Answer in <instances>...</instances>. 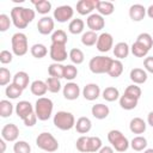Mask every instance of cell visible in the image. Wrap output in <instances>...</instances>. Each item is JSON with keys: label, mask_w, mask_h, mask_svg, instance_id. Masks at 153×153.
I'll list each match as a JSON object with an SVG mask.
<instances>
[{"label": "cell", "mask_w": 153, "mask_h": 153, "mask_svg": "<svg viewBox=\"0 0 153 153\" xmlns=\"http://www.w3.org/2000/svg\"><path fill=\"white\" fill-rule=\"evenodd\" d=\"M10 17L17 29H25L35 19V11L23 6H14L11 10Z\"/></svg>", "instance_id": "obj_1"}, {"label": "cell", "mask_w": 153, "mask_h": 153, "mask_svg": "<svg viewBox=\"0 0 153 153\" xmlns=\"http://www.w3.org/2000/svg\"><path fill=\"white\" fill-rule=\"evenodd\" d=\"M54 104L50 98L39 97L35 103V114L39 121H47L53 115Z\"/></svg>", "instance_id": "obj_2"}, {"label": "cell", "mask_w": 153, "mask_h": 153, "mask_svg": "<svg viewBox=\"0 0 153 153\" xmlns=\"http://www.w3.org/2000/svg\"><path fill=\"white\" fill-rule=\"evenodd\" d=\"M36 145L39 149L47 153H54L59 149V141L53 134L47 131L38 134V136L36 137Z\"/></svg>", "instance_id": "obj_3"}, {"label": "cell", "mask_w": 153, "mask_h": 153, "mask_svg": "<svg viewBox=\"0 0 153 153\" xmlns=\"http://www.w3.org/2000/svg\"><path fill=\"white\" fill-rule=\"evenodd\" d=\"M112 60L114 59H111L109 56H104V55L93 56L88 62V68L94 74H104V73L108 74V72L111 67Z\"/></svg>", "instance_id": "obj_4"}, {"label": "cell", "mask_w": 153, "mask_h": 153, "mask_svg": "<svg viewBox=\"0 0 153 153\" xmlns=\"http://www.w3.org/2000/svg\"><path fill=\"white\" fill-rule=\"evenodd\" d=\"M54 126L60 130H71L75 127V118L69 111H57L53 118Z\"/></svg>", "instance_id": "obj_5"}, {"label": "cell", "mask_w": 153, "mask_h": 153, "mask_svg": "<svg viewBox=\"0 0 153 153\" xmlns=\"http://www.w3.org/2000/svg\"><path fill=\"white\" fill-rule=\"evenodd\" d=\"M108 140L111 143V147L117 152H126L130 146L128 139L117 129H112L108 133Z\"/></svg>", "instance_id": "obj_6"}, {"label": "cell", "mask_w": 153, "mask_h": 153, "mask_svg": "<svg viewBox=\"0 0 153 153\" xmlns=\"http://www.w3.org/2000/svg\"><path fill=\"white\" fill-rule=\"evenodd\" d=\"M12 53L17 56H24L29 50L27 37L23 32H16L11 38Z\"/></svg>", "instance_id": "obj_7"}, {"label": "cell", "mask_w": 153, "mask_h": 153, "mask_svg": "<svg viewBox=\"0 0 153 153\" xmlns=\"http://www.w3.org/2000/svg\"><path fill=\"white\" fill-rule=\"evenodd\" d=\"M73 14H74V10H73L72 6L61 5V6H59L54 10L53 17L59 23H66V22H68L69 19L73 18Z\"/></svg>", "instance_id": "obj_8"}, {"label": "cell", "mask_w": 153, "mask_h": 153, "mask_svg": "<svg viewBox=\"0 0 153 153\" xmlns=\"http://www.w3.org/2000/svg\"><path fill=\"white\" fill-rule=\"evenodd\" d=\"M49 55H50V59L54 62H57V63H61V62L66 61L67 57H68L66 45L55 44V43H51V45L49 48Z\"/></svg>", "instance_id": "obj_9"}, {"label": "cell", "mask_w": 153, "mask_h": 153, "mask_svg": "<svg viewBox=\"0 0 153 153\" xmlns=\"http://www.w3.org/2000/svg\"><path fill=\"white\" fill-rule=\"evenodd\" d=\"M96 48L100 53H108L109 50H111V48H114V38H112L111 33L102 32L100 35H98V41L96 43Z\"/></svg>", "instance_id": "obj_10"}, {"label": "cell", "mask_w": 153, "mask_h": 153, "mask_svg": "<svg viewBox=\"0 0 153 153\" xmlns=\"http://www.w3.org/2000/svg\"><path fill=\"white\" fill-rule=\"evenodd\" d=\"M86 25L91 31H100L105 26V19L99 13H91L86 19Z\"/></svg>", "instance_id": "obj_11"}, {"label": "cell", "mask_w": 153, "mask_h": 153, "mask_svg": "<svg viewBox=\"0 0 153 153\" xmlns=\"http://www.w3.org/2000/svg\"><path fill=\"white\" fill-rule=\"evenodd\" d=\"M19 136V128L14 123H7L2 127L1 129V139L8 142H14L17 141Z\"/></svg>", "instance_id": "obj_12"}, {"label": "cell", "mask_w": 153, "mask_h": 153, "mask_svg": "<svg viewBox=\"0 0 153 153\" xmlns=\"http://www.w3.org/2000/svg\"><path fill=\"white\" fill-rule=\"evenodd\" d=\"M16 114L19 118L25 120L29 115H31L32 112H35V106L27 102V100H20L16 104Z\"/></svg>", "instance_id": "obj_13"}, {"label": "cell", "mask_w": 153, "mask_h": 153, "mask_svg": "<svg viewBox=\"0 0 153 153\" xmlns=\"http://www.w3.org/2000/svg\"><path fill=\"white\" fill-rule=\"evenodd\" d=\"M37 30L41 35H50L54 32V18L49 16L42 17L37 23Z\"/></svg>", "instance_id": "obj_14"}, {"label": "cell", "mask_w": 153, "mask_h": 153, "mask_svg": "<svg viewBox=\"0 0 153 153\" xmlns=\"http://www.w3.org/2000/svg\"><path fill=\"white\" fill-rule=\"evenodd\" d=\"M62 93H63V97L67 100H75L80 96V87L76 82L69 81L63 86Z\"/></svg>", "instance_id": "obj_15"}, {"label": "cell", "mask_w": 153, "mask_h": 153, "mask_svg": "<svg viewBox=\"0 0 153 153\" xmlns=\"http://www.w3.org/2000/svg\"><path fill=\"white\" fill-rule=\"evenodd\" d=\"M82 96L86 100H96L99 96H100V87L97 84L90 82L87 85H85V87L82 88Z\"/></svg>", "instance_id": "obj_16"}, {"label": "cell", "mask_w": 153, "mask_h": 153, "mask_svg": "<svg viewBox=\"0 0 153 153\" xmlns=\"http://www.w3.org/2000/svg\"><path fill=\"white\" fill-rule=\"evenodd\" d=\"M147 14V8L141 4H134L129 7V17L133 22H141Z\"/></svg>", "instance_id": "obj_17"}, {"label": "cell", "mask_w": 153, "mask_h": 153, "mask_svg": "<svg viewBox=\"0 0 153 153\" xmlns=\"http://www.w3.org/2000/svg\"><path fill=\"white\" fill-rule=\"evenodd\" d=\"M97 0H80L76 2V12L81 16L91 14L93 10H96Z\"/></svg>", "instance_id": "obj_18"}, {"label": "cell", "mask_w": 153, "mask_h": 153, "mask_svg": "<svg viewBox=\"0 0 153 153\" xmlns=\"http://www.w3.org/2000/svg\"><path fill=\"white\" fill-rule=\"evenodd\" d=\"M129 78L135 85H141V84H145L147 81V72L142 68L136 67V68H133L130 71Z\"/></svg>", "instance_id": "obj_19"}, {"label": "cell", "mask_w": 153, "mask_h": 153, "mask_svg": "<svg viewBox=\"0 0 153 153\" xmlns=\"http://www.w3.org/2000/svg\"><path fill=\"white\" fill-rule=\"evenodd\" d=\"M91 112H92V116L94 118H97V120H104V118H106L109 116L110 109H109L108 105L102 104V103H98V104L92 105Z\"/></svg>", "instance_id": "obj_20"}, {"label": "cell", "mask_w": 153, "mask_h": 153, "mask_svg": "<svg viewBox=\"0 0 153 153\" xmlns=\"http://www.w3.org/2000/svg\"><path fill=\"white\" fill-rule=\"evenodd\" d=\"M29 81H30V76H29V74H27L26 72H24V71L17 72V73L13 75V78H12V82H13L14 85H17L18 87H20L23 91L29 86Z\"/></svg>", "instance_id": "obj_21"}, {"label": "cell", "mask_w": 153, "mask_h": 153, "mask_svg": "<svg viewBox=\"0 0 153 153\" xmlns=\"http://www.w3.org/2000/svg\"><path fill=\"white\" fill-rule=\"evenodd\" d=\"M74 128L79 134H87L92 128V122H91V120L88 117L81 116V117H79L76 120Z\"/></svg>", "instance_id": "obj_22"}, {"label": "cell", "mask_w": 153, "mask_h": 153, "mask_svg": "<svg viewBox=\"0 0 153 153\" xmlns=\"http://www.w3.org/2000/svg\"><path fill=\"white\" fill-rule=\"evenodd\" d=\"M30 91H31L32 94L38 96V98L43 97L48 91L47 82L43 81V80H33L31 82V85H30Z\"/></svg>", "instance_id": "obj_23"}, {"label": "cell", "mask_w": 153, "mask_h": 153, "mask_svg": "<svg viewBox=\"0 0 153 153\" xmlns=\"http://www.w3.org/2000/svg\"><path fill=\"white\" fill-rule=\"evenodd\" d=\"M112 51H114L115 57H117V60H122V59L128 57V55L130 53V48L126 42H118L115 44Z\"/></svg>", "instance_id": "obj_24"}, {"label": "cell", "mask_w": 153, "mask_h": 153, "mask_svg": "<svg viewBox=\"0 0 153 153\" xmlns=\"http://www.w3.org/2000/svg\"><path fill=\"white\" fill-rule=\"evenodd\" d=\"M146 128L147 124L141 117H134L129 123V129L134 134H143L146 131Z\"/></svg>", "instance_id": "obj_25"}, {"label": "cell", "mask_w": 153, "mask_h": 153, "mask_svg": "<svg viewBox=\"0 0 153 153\" xmlns=\"http://www.w3.org/2000/svg\"><path fill=\"white\" fill-rule=\"evenodd\" d=\"M96 10L98 11V13L100 16H110L114 13L115 11V5L111 1H102V0H97V6Z\"/></svg>", "instance_id": "obj_26"}, {"label": "cell", "mask_w": 153, "mask_h": 153, "mask_svg": "<svg viewBox=\"0 0 153 153\" xmlns=\"http://www.w3.org/2000/svg\"><path fill=\"white\" fill-rule=\"evenodd\" d=\"M102 97L106 100V102H115L117 99H120V91L115 87V86H108L103 90L102 92Z\"/></svg>", "instance_id": "obj_27"}, {"label": "cell", "mask_w": 153, "mask_h": 153, "mask_svg": "<svg viewBox=\"0 0 153 153\" xmlns=\"http://www.w3.org/2000/svg\"><path fill=\"white\" fill-rule=\"evenodd\" d=\"M63 73H65V66L57 62H53L51 65H49L48 67V74L49 76L53 78H57V79H62L63 78Z\"/></svg>", "instance_id": "obj_28"}, {"label": "cell", "mask_w": 153, "mask_h": 153, "mask_svg": "<svg viewBox=\"0 0 153 153\" xmlns=\"http://www.w3.org/2000/svg\"><path fill=\"white\" fill-rule=\"evenodd\" d=\"M84 27H85V23L80 18L72 19L69 22V24H68V31L72 35H79V33H81L84 31Z\"/></svg>", "instance_id": "obj_29"}, {"label": "cell", "mask_w": 153, "mask_h": 153, "mask_svg": "<svg viewBox=\"0 0 153 153\" xmlns=\"http://www.w3.org/2000/svg\"><path fill=\"white\" fill-rule=\"evenodd\" d=\"M32 2V5L35 6V10L39 13V14H43V16H45V14H48L49 12H50V10H51V2L50 1H48V0H38V1H31Z\"/></svg>", "instance_id": "obj_30"}, {"label": "cell", "mask_w": 153, "mask_h": 153, "mask_svg": "<svg viewBox=\"0 0 153 153\" xmlns=\"http://www.w3.org/2000/svg\"><path fill=\"white\" fill-rule=\"evenodd\" d=\"M118 100H120V106L122 109H124V110H133V109H135L137 106V102H139L137 99L128 97L126 94H122Z\"/></svg>", "instance_id": "obj_31"}, {"label": "cell", "mask_w": 153, "mask_h": 153, "mask_svg": "<svg viewBox=\"0 0 153 153\" xmlns=\"http://www.w3.org/2000/svg\"><path fill=\"white\" fill-rule=\"evenodd\" d=\"M97 41H98V35H97V32H94V31L88 30V31H86V32H84V33L81 35V43H82L84 45H86V47H92V45H94V44L97 43Z\"/></svg>", "instance_id": "obj_32"}, {"label": "cell", "mask_w": 153, "mask_h": 153, "mask_svg": "<svg viewBox=\"0 0 153 153\" xmlns=\"http://www.w3.org/2000/svg\"><path fill=\"white\" fill-rule=\"evenodd\" d=\"M130 51H131V54H133L134 56H136V57H146L147 54H148V51H149V49H147V48H146L143 44H141L140 42L135 41V42L131 44V47H130Z\"/></svg>", "instance_id": "obj_33"}, {"label": "cell", "mask_w": 153, "mask_h": 153, "mask_svg": "<svg viewBox=\"0 0 153 153\" xmlns=\"http://www.w3.org/2000/svg\"><path fill=\"white\" fill-rule=\"evenodd\" d=\"M30 53L36 59H43L48 54V48L42 43H36L30 48Z\"/></svg>", "instance_id": "obj_34"}, {"label": "cell", "mask_w": 153, "mask_h": 153, "mask_svg": "<svg viewBox=\"0 0 153 153\" xmlns=\"http://www.w3.org/2000/svg\"><path fill=\"white\" fill-rule=\"evenodd\" d=\"M130 147L136 151V152H141V151H145L146 147H147V139L145 136H141V135H137L135 137H133V140L130 141Z\"/></svg>", "instance_id": "obj_35"}, {"label": "cell", "mask_w": 153, "mask_h": 153, "mask_svg": "<svg viewBox=\"0 0 153 153\" xmlns=\"http://www.w3.org/2000/svg\"><path fill=\"white\" fill-rule=\"evenodd\" d=\"M87 152L88 153H98V151L103 147V143H102V140L100 137L98 136H88V140H87Z\"/></svg>", "instance_id": "obj_36"}, {"label": "cell", "mask_w": 153, "mask_h": 153, "mask_svg": "<svg viewBox=\"0 0 153 153\" xmlns=\"http://www.w3.org/2000/svg\"><path fill=\"white\" fill-rule=\"evenodd\" d=\"M51 43H55V44H63L66 45V43L68 42V37H67V33L59 29V30H55L53 33H51Z\"/></svg>", "instance_id": "obj_37"}, {"label": "cell", "mask_w": 153, "mask_h": 153, "mask_svg": "<svg viewBox=\"0 0 153 153\" xmlns=\"http://www.w3.org/2000/svg\"><path fill=\"white\" fill-rule=\"evenodd\" d=\"M68 57H69V60L72 61V63H74V65H80V63H82L84 60H85V55H84L82 50L79 49V48H73V49H71V51H69V54H68Z\"/></svg>", "instance_id": "obj_38"}, {"label": "cell", "mask_w": 153, "mask_h": 153, "mask_svg": "<svg viewBox=\"0 0 153 153\" xmlns=\"http://www.w3.org/2000/svg\"><path fill=\"white\" fill-rule=\"evenodd\" d=\"M123 72V63L121 60H112V63H111V67L108 72V74L111 76V78H118Z\"/></svg>", "instance_id": "obj_39"}, {"label": "cell", "mask_w": 153, "mask_h": 153, "mask_svg": "<svg viewBox=\"0 0 153 153\" xmlns=\"http://www.w3.org/2000/svg\"><path fill=\"white\" fill-rule=\"evenodd\" d=\"M12 114H13V104L7 99L0 100V116L6 118L10 117Z\"/></svg>", "instance_id": "obj_40"}, {"label": "cell", "mask_w": 153, "mask_h": 153, "mask_svg": "<svg viewBox=\"0 0 153 153\" xmlns=\"http://www.w3.org/2000/svg\"><path fill=\"white\" fill-rule=\"evenodd\" d=\"M5 93H6V96H7L10 99H17L18 97L22 96L23 90L12 82V84H10L8 86H6V88H5Z\"/></svg>", "instance_id": "obj_41"}, {"label": "cell", "mask_w": 153, "mask_h": 153, "mask_svg": "<svg viewBox=\"0 0 153 153\" xmlns=\"http://www.w3.org/2000/svg\"><path fill=\"white\" fill-rule=\"evenodd\" d=\"M45 82H47V86H48V91L51 92V93H57V92H60V90H61V87H62L61 81H60V79H57V78L49 76V78H47Z\"/></svg>", "instance_id": "obj_42"}, {"label": "cell", "mask_w": 153, "mask_h": 153, "mask_svg": "<svg viewBox=\"0 0 153 153\" xmlns=\"http://www.w3.org/2000/svg\"><path fill=\"white\" fill-rule=\"evenodd\" d=\"M141 93H142V91H141L140 86L133 84V85L127 86V88L124 90V93H123V94H126V96H128V97H131V98H135V99L139 100L140 97H141Z\"/></svg>", "instance_id": "obj_43"}, {"label": "cell", "mask_w": 153, "mask_h": 153, "mask_svg": "<svg viewBox=\"0 0 153 153\" xmlns=\"http://www.w3.org/2000/svg\"><path fill=\"white\" fill-rule=\"evenodd\" d=\"M13 152L14 153H31V146L24 141V140H19L16 141L13 145Z\"/></svg>", "instance_id": "obj_44"}, {"label": "cell", "mask_w": 153, "mask_h": 153, "mask_svg": "<svg viewBox=\"0 0 153 153\" xmlns=\"http://www.w3.org/2000/svg\"><path fill=\"white\" fill-rule=\"evenodd\" d=\"M136 41L140 42L141 44H143L147 49L151 50V48L153 47V37L148 33V32H142L136 37Z\"/></svg>", "instance_id": "obj_45"}, {"label": "cell", "mask_w": 153, "mask_h": 153, "mask_svg": "<svg viewBox=\"0 0 153 153\" xmlns=\"http://www.w3.org/2000/svg\"><path fill=\"white\" fill-rule=\"evenodd\" d=\"M78 75V68L74 65H66L65 66V73H63V78L66 80L72 81L73 79H75Z\"/></svg>", "instance_id": "obj_46"}, {"label": "cell", "mask_w": 153, "mask_h": 153, "mask_svg": "<svg viewBox=\"0 0 153 153\" xmlns=\"http://www.w3.org/2000/svg\"><path fill=\"white\" fill-rule=\"evenodd\" d=\"M87 140H88V136H85V135L80 136V137L76 140L75 147H76V149H78L80 153H88V152H87V146H88Z\"/></svg>", "instance_id": "obj_47"}, {"label": "cell", "mask_w": 153, "mask_h": 153, "mask_svg": "<svg viewBox=\"0 0 153 153\" xmlns=\"http://www.w3.org/2000/svg\"><path fill=\"white\" fill-rule=\"evenodd\" d=\"M11 24H12L11 17L5 14V13H1L0 14V31L1 32L7 31L10 29V26H11Z\"/></svg>", "instance_id": "obj_48"}, {"label": "cell", "mask_w": 153, "mask_h": 153, "mask_svg": "<svg viewBox=\"0 0 153 153\" xmlns=\"http://www.w3.org/2000/svg\"><path fill=\"white\" fill-rule=\"evenodd\" d=\"M11 78H13V76L11 75L10 69H7L6 67H1L0 68V85L1 86L7 85L11 80Z\"/></svg>", "instance_id": "obj_49"}, {"label": "cell", "mask_w": 153, "mask_h": 153, "mask_svg": "<svg viewBox=\"0 0 153 153\" xmlns=\"http://www.w3.org/2000/svg\"><path fill=\"white\" fill-rule=\"evenodd\" d=\"M13 60V55L11 51L8 50H1L0 53V62L2 65H7V63H11Z\"/></svg>", "instance_id": "obj_50"}, {"label": "cell", "mask_w": 153, "mask_h": 153, "mask_svg": "<svg viewBox=\"0 0 153 153\" xmlns=\"http://www.w3.org/2000/svg\"><path fill=\"white\" fill-rule=\"evenodd\" d=\"M37 116H36V114L35 112H32L31 115H29L25 120H23V122H24V124L26 126V127H33L35 124H36V122H37Z\"/></svg>", "instance_id": "obj_51"}, {"label": "cell", "mask_w": 153, "mask_h": 153, "mask_svg": "<svg viewBox=\"0 0 153 153\" xmlns=\"http://www.w3.org/2000/svg\"><path fill=\"white\" fill-rule=\"evenodd\" d=\"M143 67L146 72H149L153 74V56H147L143 60Z\"/></svg>", "instance_id": "obj_52"}, {"label": "cell", "mask_w": 153, "mask_h": 153, "mask_svg": "<svg viewBox=\"0 0 153 153\" xmlns=\"http://www.w3.org/2000/svg\"><path fill=\"white\" fill-rule=\"evenodd\" d=\"M114 148L111 147V146H103L99 151H98V153H114Z\"/></svg>", "instance_id": "obj_53"}, {"label": "cell", "mask_w": 153, "mask_h": 153, "mask_svg": "<svg viewBox=\"0 0 153 153\" xmlns=\"http://www.w3.org/2000/svg\"><path fill=\"white\" fill-rule=\"evenodd\" d=\"M147 123L153 128V111L148 112V115H147Z\"/></svg>", "instance_id": "obj_54"}, {"label": "cell", "mask_w": 153, "mask_h": 153, "mask_svg": "<svg viewBox=\"0 0 153 153\" xmlns=\"http://www.w3.org/2000/svg\"><path fill=\"white\" fill-rule=\"evenodd\" d=\"M0 146H1L0 153H5V151H6V141L4 139H0Z\"/></svg>", "instance_id": "obj_55"}, {"label": "cell", "mask_w": 153, "mask_h": 153, "mask_svg": "<svg viewBox=\"0 0 153 153\" xmlns=\"http://www.w3.org/2000/svg\"><path fill=\"white\" fill-rule=\"evenodd\" d=\"M147 16H148L149 18H152V19H153V4H152V5H149V7L147 8Z\"/></svg>", "instance_id": "obj_56"}, {"label": "cell", "mask_w": 153, "mask_h": 153, "mask_svg": "<svg viewBox=\"0 0 153 153\" xmlns=\"http://www.w3.org/2000/svg\"><path fill=\"white\" fill-rule=\"evenodd\" d=\"M143 153H153V148H146L143 151Z\"/></svg>", "instance_id": "obj_57"}]
</instances>
